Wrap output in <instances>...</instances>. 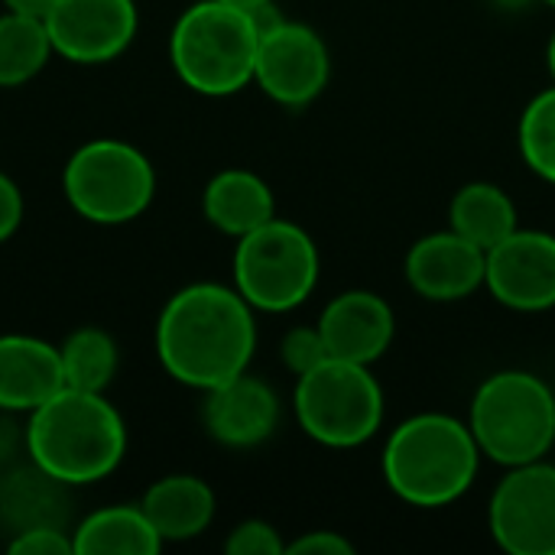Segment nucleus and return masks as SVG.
Segmentation results:
<instances>
[{"instance_id":"f257e3e1","label":"nucleus","mask_w":555,"mask_h":555,"mask_svg":"<svg viewBox=\"0 0 555 555\" xmlns=\"http://www.w3.org/2000/svg\"><path fill=\"white\" fill-rule=\"evenodd\" d=\"M254 351V306L234 286H182L156 319V358L176 384L192 390L205 393L250 371Z\"/></svg>"},{"instance_id":"f03ea898","label":"nucleus","mask_w":555,"mask_h":555,"mask_svg":"<svg viewBox=\"0 0 555 555\" xmlns=\"http://www.w3.org/2000/svg\"><path fill=\"white\" fill-rule=\"evenodd\" d=\"M26 452L62 488L98 485L127 459V423L104 393L62 387L29 413Z\"/></svg>"},{"instance_id":"7ed1b4c3","label":"nucleus","mask_w":555,"mask_h":555,"mask_svg":"<svg viewBox=\"0 0 555 555\" xmlns=\"http://www.w3.org/2000/svg\"><path fill=\"white\" fill-rule=\"evenodd\" d=\"M380 468L403 504L436 511L468 494L481 468V449L468 423L446 413H420L390 433Z\"/></svg>"},{"instance_id":"20e7f679","label":"nucleus","mask_w":555,"mask_h":555,"mask_svg":"<svg viewBox=\"0 0 555 555\" xmlns=\"http://www.w3.org/2000/svg\"><path fill=\"white\" fill-rule=\"evenodd\" d=\"M257 42L260 29L247 10L198 0L179 13L169 33V62L195 94L228 98L254 81Z\"/></svg>"},{"instance_id":"39448f33","label":"nucleus","mask_w":555,"mask_h":555,"mask_svg":"<svg viewBox=\"0 0 555 555\" xmlns=\"http://www.w3.org/2000/svg\"><path fill=\"white\" fill-rule=\"evenodd\" d=\"M468 426L491 462L504 468L540 462L555 446L553 387L530 371H498L475 390Z\"/></svg>"},{"instance_id":"423d86ee","label":"nucleus","mask_w":555,"mask_h":555,"mask_svg":"<svg viewBox=\"0 0 555 555\" xmlns=\"http://www.w3.org/2000/svg\"><path fill=\"white\" fill-rule=\"evenodd\" d=\"M62 195L91 224H130L156 198V169L140 146L117 137H94L68 156Z\"/></svg>"},{"instance_id":"0eeeda50","label":"nucleus","mask_w":555,"mask_h":555,"mask_svg":"<svg viewBox=\"0 0 555 555\" xmlns=\"http://www.w3.org/2000/svg\"><path fill=\"white\" fill-rule=\"evenodd\" d=\"M319 247L293 221L270 218L257 231L237 237L231 257L234 289L254 312H289L302 306L319 283Z\"/></svg>"},{"instance_id":"6e6552de","label":"nucleus","mask_w":555,"mask_h":555,"mask_svg":"<svg viewBox=\"0 0 555 555\" xmlns=\"http://www.w3.org/2000/svg\"><path fill=\"white\" fill-rule=\"evenodd\" d=\"M296 420L309 439L328 449H358L384 423V390L367 364L325 358L296 377Z\"/></svg>"},{"instance_id":"1a4fd4ad","label":"nucleus","mask_w":555,"mask_h":555,"mask_svg":"<svg viewBox=\"0 0 555 555\" xmlns=\"http://www.w3.org/2000/svg\"><path fill=\"white\" fill-rule=\"evenodd\" d=\"M494 543L511 555H555V465L507 468L488 507Z\"/></svg>"},{"instance_id":"9d476101","label":"nucleus","mask_w":555,"mask_h":555,"mask_svg":"<svg viewBox=\"0 0 555 555\" xmlns=\"http://www.w3.org/2000/svg\"><path fill=\"white\" fill-rule=\"evenodd\" d=\"M332 78V55L325 39L296 20H280L260 33L254 81L283 107L312 104Z\"/></svg>"},{"instance_id":"9b49d317","label":"nucleus","mask_w":555,"mask_h":555,"mask_svg":"<svg viewBox=\"0 0 555 555\" xmlns=\"http://www.w3.org/2000/svg\"><path fill=\"white\" fill-rule=\"evenodd\" d=\"M46 29L55 55L75 65H104L137 39L140 10L133 0H55Z\"/></svg>"},{"instance_id":"f8f14e48","label":"nucleus","mask_w":555,"mask_h":555,"mask_svg":"<svg viewBox=\"0 0 555 555\" xmlns=\"http://www.w3.org/2000/svg\"><path fill=\"white\" fill-rule=\"evenodd\" d=\"M485 286L514 312H546L555 306V234L517 228L488 250Z\"/></svg>"},{"instance_id":"ddd939ff","label":"nucleus","mask_w":555,"mask_h":555,"mask_svg":"<svg viewBox=\"0 0 555 555\" xmlns=\"http://www.w3.org/2000/svg\"><path fill=\"white\" fill-rule=\"evenodd\" d=\"M205 433L228 449H254L263 446L280 426V400L276 390L254 377L250 371L205 390L202 406Z\"/></svg>"},{"instance_id":"4468645a","label":"nucleus","mask_w":555,"mask_h":555,"mask_svg":"<svg viewBox=\"0 0 555 555\" xmlns=\"http://www.w3.org/2000/svg\"><path fill=\"white\" fill-rule=\"evenodd\" d=\"M488 254L462 234L436 231L420 237L406 254V283L433 302H459L485 286Z\"/></svg>"},{"instance_id":"2eb2a0df","label":"nucleus","mask_w":555,"mask_h":555,"mask_svg":"<svg viewBox=\"0 0 555 555\" xmlns=\"http://www.w3.org/2000/svg\"><path fill=\"white\" fill-rule=\"evenodd\" d=\"M319 332L332 358L371 367L387 354L397 335V319L384 296L371 289H348L322 309Z\"/></svg>"},{"instance_id":"dca6fc26","label":"nucleus","mask_w":555,"mask_h":555,"mask_svg":"<svg viewBox=\"0 0 555 555\" xmlns=\"http://www.w3.org/2000/svg\"><path fill=\"white\" fill-rule=\"evenodd\" d=\"M65 387L59 345L36 335H0V410L33 413Z\"/></svg>"},{"instance_id":"f3484780","label":"nucleus","mask_w":555,"mask_h":555,"mask_svg":"<svg viewBox=\"0 0 555 555\" xmlns=\"http://www.w3.org/2000/svg\"><path fill=\"white\" fill-rule=\"evenodd\" d=\"M140 507L163 543H189L211 527L218 501L208 481L195 475H166L143 491Z\"/></svg>"},{"instance_id":"a211bd4d","label":"nucleus","mask_w":555,"mask_h":555,"mask_svg":"<svg viewBox=\"0 0 555 555\" xmlns=\"http://www.w3.org/2000/svg\"><path fill=\"white\" fill-rule=\"evenodd\" d=\"M202 211L211 228L237 241L276 218V198L257 172L231 166L208 179L202 192Z\"/></svg>"},{"instance_id":"6ab92c4d","label":"nucleus","mask_w":555,"mask_h":555,"mask_svg":"<svg viewBox=\"0 0 555 555\" xmlns=\"http://www.w3.org/2000/svg\"><path fill=\"white\" fill-rule=\"evenodd\" d=\"M75 555H159L163 537L140 504H114L88 514L75 533Z\"/></svg>"},{"instance_id":"aec40b11","label":"nucleus","mask_w":555,"mask_h":555,"mask_svg":"<svg viewBox=\"0 0 555 555\" xmlns=\"http://www.w3.org/2000/svg\"><path fill=\"white\" fill-rule=\"evenodd\" d=\"M449 228L488 254L494 244H501L520 228L517 205L494 182H468L455 192L449 205Z\"/></svg>"},{"instance_id":"412c9836","label":"nucleus","mask_w":555,"mask_h":555,"mask_svg":"<svg viewBox=\"0 0 555 555\" xmlns=\"http://www.w3.org/2000/svg\"><path fill=\"white\" fill-rule=\"evenodd\" d=\"M59 361H62L65 387L104 393L117 377L120 348L111 332H104L98 325H85V328H75L59 345Z\"/></svg>"},{"instance_id":"4be33fe9","label":"nucleus","mask_w":555,"mask_h":555,"mask_svg":"<svg viewBox=\"0 0 555 555\" xmlns=\"http://www.w3.org/2000/svg\"><path fill=\"white\" fill-rule=\"evenodd\" d=\"M55 55L42 20L23 13H0V88H20L33 81Z\"/></svg>"},{"instance_id":"5701e85b","label":"nucleus","mask_w":555,"mask_h":555,"mask_svg":"<svg viewBox=\"0 0 555 555\" xmlns=\"http://www.w3.org/2000/svg\"><path fill=\"white\" fill-rule=\"evenodd\" d=\"M517 143L524 163L546 182L555 185V85L540 91L517 127Z\"/></svg>"},{"instance_id":"b1692460","label":"nucleus","mask_w":555,"mask_h":555,"mask_svg":"<svg viewBox=\"0 0 555 555\" xmlns=\"http://www.w3.org/2000/svg\"><path fill=\"white\" fill-rule=\"evenodd\" d=\"M280 358H283L286 371L299 377V374L319 367V364H322L325 358H332V354H328V345H325L319 325H312V328H309V325H299V328H289V332L283 335V341H280Z\"/></svg>"},{"instance_id":"393cba45","label":"nucleus","mask_w":555,"mask_h":555,"mask_svg":"<svg viewBox=\"0 0 555 555\" xmlns=\"http://www.w3.org/2000/svg\"><path fill=\"white\" fill-rule=\"evenodd\" d=\"M228 555H286V543L280 530L267 520H244L224 540Z\"/></svg>"},{"instance_id":"a878e982","label":"nucleus","mask_w":555,"mask_h":555,"mask_svg":"<svg viewBox=\"0 0 555 555\" xmlns=\"http://www.w3.org/2000/svg\"><path fill=\"white\" fill-rule=\"evenodd\" d=\"M7 550L10 555H75V543L59 524H33L16 530Z\"/></svg>"},{"instance_id":"bb28decb","label":"nucleus","mask_w":555,"mask_h":555,"mask_svg":"<svg viewBox=\"0 0 555 555\" xmlns=\"http://www.w3.org/2000/svg\"><path fill=\"white\" fill-rule=\"evenodd\" d=\"M289 555H354V543L335 530H312L286 543Z\"/></svg>"},{"instance_id":"cd10ccee","label":"nucleus","mask_w":555,"mask_h":555,"mask_svg":"<svg viewBox=\"0 0 555 555\" xmlns=\"http://www.w3.org/2000/svg\"><path fill=\"white\" fill-rule=\"evenodd\" d=\"M23 215H26V202H23V192L20 185L0 169V244H7L20 224H23Z\"/></svg>"},{"instance_id":"c85d7f7f","label":"nucleus","mask_w":555,"mask_h":555,"mask_svg":"<svg viewBox=\"0 0 555 555\" xmlns=\"http://www.w3.org/2000/svg\"><path fill=\"white\" fill-rule=\"evenodd\" d=\"M52 7H55V0H3V10L23 13V16L42 20V23H46V16L52 13Z\"/></svg>"},{"instance_id":"c756f323","label":"nucleus","mask_w":555,"mask_h":555,"mask_svg":"<svg viewBox=\"0 0 555 555\" xmlns=\"http://www.w3.org/2000/svg\"><path fill=\"white\" fill-rule=\"evenodd\" d=\"M221 3H231V7H237V10H247V13H254L257 7H263V3H270V0H221Z\"/></svg>"},{"instance_id":"7c9ffc66","label":"nucleus","mask_w":555,"mask_h":555,"mask_svg":"<svg viewBox=\"0 0 555 555\" xmlns=\"http://www.w3.org/2000/svg\"><path fill=\"white\" fill-rule=\"evenodd\" d=\"M533 0H494V7H501V10H524V7H530Z\"/></svg>"},{"instance_id":"2f4dec72","label":"nucleus","mask_w":555,"mask_h":555,"mask_svg":"<svg viewBox=\"0 0 555 555\" xmlns=\"http://www.w3.org/2000/svg\"><path fill=\"white\" fill-rule=\"evenodd\" d=\"M546 65H550V75H553L555 85V33L550 36V46H546Z\"/></svg>"},{"instance_id":"473e14b6","label":"nucleus","mask_w":555,"mask_h":555,"mask_svg":"<svg viewBox=\"0 0 555 555\" xmlns=\"http://www.w3.org/2000/svg\"><path fill=\"white\" fill-rule=\"evenodd\" d=\"M543 3H550V7H553V10H555V0H543Z\"/></svg>"},{"instance_id":"72a5a7b5","label":"nucleus","mask_w":555,"mask_h":555,"mask_svg":"<svg viewBox=\"0 0 555 555\" xmlns=\"http://www.w3.org/2000/svg\"><path fill=\"white\" fill-rule=\"evenodd\" d=\"M0 494H3V478H0Z\"/></svg>"}]
</instances>
